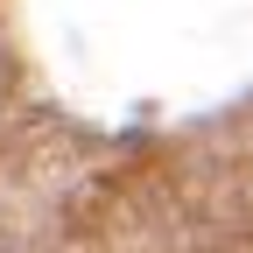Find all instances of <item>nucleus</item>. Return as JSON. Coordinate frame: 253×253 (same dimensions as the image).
Instances as JSON below:
<instances>
[]
</instances>
